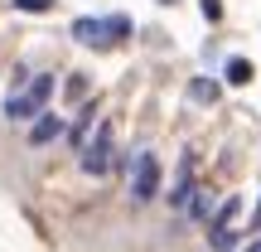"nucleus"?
I'll return each mask as SVG.
<instances>
[{
	"label": "nucleus",
	"mask_w": 261,
	"mask_h": 252,
	"mask_svg": "<svg viewBox=\"0 0 261 252\" xmlns=\"http://www.w3.org/2000/svg\"><path fill=\"white\" fill-rule=\"evenodd\" d=\"M63 97H68V102H87V97H92V93H87V73H68Z\"/></svg>",
	"instance_id": "nucleus-14"
},
{
	"label": "nucleus",
	"mask_w": 261,
	"mask_h": 252,
	"mask_svg": "<svg viewBox=\"0 0 261 252\" xmlns=\"http://www.w3.org/2000/svg\"><path fill=\"white\" fill-rule=\"evenodd\" d=\"M198 194V179H194V150H184V160H179V175H174V189H169V209L174 214H184L189 209V199Z\"/></svg>",
	"instance_id": "nucleus-4"
},
{
	"label": "nucleus",
	"mask_w": 261,
	"mask_h": 252,
	"mask_svg": "<svg viewBox=\"0 0 261 252\" xmlns=\"http://www.w3.org/2000/svg\"><path fill=\"white\" fill-rule=\"evenodd\" d=\"M247 233H261V204L252 209V223H247Z\"/></svg>",
	"instance_id": "nucleus-18"
},
{
	"label": "nucleus",
	"mask_w": 261,
	"mask_h": 252,
	"mask_svg": "<svg viewBox=\"0 0 261 252\" xmlns=\"http://www.w3.org/2000/svg\"><path fill=\"white\" fill-rule=\"evenodd\" d=\"M102 25H107V39H112V44H121V39H130V15H121V10H116V15H102Z\"/></svg>",
	"instance_id": "nucleus-13"
},
{
	"label": "nucleus",
	"mask_w": 261,
	"mask_h": 252,
	"mask_svg": "<svg viewBox=\"0 0 261 252\" xmlns=\"http://www.w3.org/2000/svg\"><path fill=\"white\" fill-rule=\"evenodd\" d=\"M116 165H121V160H116V136H112V126H97V136L77 150V170L92 175V179H107Z\"/></svg>",
	"instance_id": "nucleus-2"
},
{
	"label": "nucleus",
	"mask_w": 261,
	"mask_h": 252,
	"mask_svg": "<svg viewBox=\"0 0 261 252\" xmlns=\"http://www.w3.org/2000/svg\"><path fill=\"white\" fill-rule=\"evenodd\" d=\"M252 73H256V68H252V58H242V54H232V58L223 63V78H227L232 87H247V83H252Z\"/></svg>",
	"instance_id": "nucleus-9"
},
{
	"label": "nucleus",
	"mask_w": 261,
	"mask_h": 252,
	"mask_svg": "<svg viewBox=\"0 0 261 252\" xmlns=\"http://www.w3.org/2000/svg\"><path fill=\"white\" fill-rule=\"evenodd\" d=\"M29 78H34V73H29V68L19 63L15 73H10V93H24V87H29Z\"/></svg>",
	"instance_id": "nucleus-16"
},
{
	"label": "nucleus",
	"mask_w": 261,
	"mask_h": 252,
	"mask_svg": "<svg viewBox=\"0 0 261 252\" xmlns=\"http://www.w3.org/2000/svg\"><path fill=\"white\" fill-rule=\"evenodd\" d=\"M39 112H44V107H39L29 93H10V97H5V122H15V126H29Z\"/></svg>",
	"instance_id": "nucleus-7"
},
{
	"label": "nucleus",
	"mask_w": 261,
	"mask_h": 252,
	"mask_svg": "<svg viewBox=\"0 0 261 252\" xmlns=\"http://www.w3.org/2000/svg\"><path fill=\"white\" fill-rule=\"evenodd\" d=\"M247 252H261V238H256V243H252V247H247Z\"/></svg>",
	"instance_id": "nucleus-19"
},
{
	"label": "nucleus",
	"mask_w": 261,
	"mask_h": 252,
	"mask_svg": "<svg viewBox=\"0 0 261 252\" xmlns=\"http://www.w3.org/2000/svg\"><path fill=\"white\" fill-rule=\"evenodd\" d=\"M15 10H19V15H48L54 0H15Z\"/></svg>",
	"instance_id": "nucleus-15"
},
{
	"label": "nucleus",
	"mask_w": 261,
	"mask_h": 252,
	"mask_svg": "<svg viewBox=\"0 0 261 252\" xmlns=\"http://www.w3.org/2000/svg\"><path fill=\"white\" fill-rule=\"evenodd\" d=\"M121 165L130 170V204H155L160 199V160L150 150H130Z\"/></svg>",
	"instance_id": "nucleus-1"
},
{
	"label": "nucleus",
	"mask_w": 261,
	"mask_h": 252,
	"mask_svg": "<svg viewBox=\"0 0 261 252\" xmlns=\"http://www.w3.org/2000/svg\"><path fill=\"white\" fill-rule=\"evenodd\" d=\"M189 97H194V102H218V97H223V83H218V78H194V83H189Z\"/></svg>",
	"instance_id": "nucleus-12"
},
{
	"label": "nucleus",
	"mask_w": 261,
	"mask_h": 252,
	"mask_svg": "<svg viewBox=\"0 0 261 252\" xmlns=\"http://www.w3.org/2000/svg\"><path fill=\"white\" fill-rule=\"evenodd\" d=\"M213 189H203V185H198V194L194 199H189V209H184V218H189V223H203V218H213Z\"/></svg>",
	"instance_id": "nucleus-8"
},
{
	"label": "nucleus",
	"mask_w": 261,
	"mask_h": 252,
	"mask_svg": "<svg viewBox=\"0 0 261 252\" xmlns=\"http://www.w3.org/2000/svg\"><path fill=\"white\" fill-rule=\"evenodd\" d=\"M68 34H73L77 44H87V49H107V44H112V39H107V25L97 15H77L73 25H68Z\"/></svg>",
	"instance_id": "nucleus-6"
},
{
	"label": "nucleus",
	"mask_w": 261,
	"mask_h": 252,
	"mask_svg": "<svg viewBox=\"0 0 261 252\" xmlns=\"http://www.w3.org/2000/svg\"><path fill=\"white\" fill-rule=\"evenodd\" d=\"M63 131H68V117H58V112H48V107H44V112L29 122V146H54Z\"/></svg>",
	"instance_id": "nucleus-5"
},
{
	"label": "nucleus",
	"mask_w": 261,
	"mask_h": 252,
	"mask_svg": "<svg viewBox=\"0 0 261 252\" xmlns=\"http://www.w3.org/2000/svg\"><path fill=\"white\" fill-rule=\"evenodd\" d=\"M242 233H247V228H227V223L218 228V223H208V247H213V252H232Z\"/></svg>",
	"instance_id": "nucleus-11"
},
{
	"label": "nucleus",
	"mask_w": 261,
	"mask_h": 252,
	"mask_svg": "<svg viewBox=\"0 0 261 252\" xmlns=\"http://www.w3.org/2000/svg\"><path fill=\"white\" fill-rule=\"evenodd\" d=\"M24 93L34 97L39 107H48V97L58 93V73H34V78H29V87H24Z\"/></svg>",
	"instance_id": "nucleus-10"
},
{
	"label": "nucleus",
	"mask_w": 261,
	"mask_h": 252,
	"mask_svg": "<svg viewBox=\"0 0 261 252\" xmlns=\"http://www.w3.org/2000/svg\"><path fill=\"white\" fill-rule=\"evenodd\" d=\"M198 10H203V19H218V15H223V0H203Z\"/></svg>",
	"instance_id": "nucleus-17"
},
{
	"label": "nucleus",
	"mask_w": 261,
	"mask_h": 252,
	"mask_svg": "<svg viewBox=\"0 0 261 252\" xmlns=\"http://www.w3.org/2000/svg\"><path fill=\"white\" fill-rule=\"evenodd\" d=\"M97 117H102V102H97V97H87V102H77L73 122H68V131H63V141H68V150H73V155H77V150H83L87 141L97 136V126H102Z\"/></svg>",
	"instance_id": "nucleus-3"
}]
</instances>
